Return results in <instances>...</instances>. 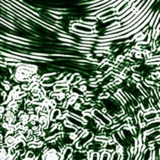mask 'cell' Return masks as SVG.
Here are the masks:
<instances>
[{
	"mask_svg": "<svg viewBox=\"0 0 160 160\" xmlns=\"http://www.w3.org/2000/svg\"><path fill=\"white\" fill-rule=\"evenodd\" d=\"M80 82H81V76H80L79 73H74L72 75L71 78L68 81V84L74 86V85L79 84Z\"/></svg>",
	"mask_w": 160,
	"mask_h": 160,
	"instance_id": "obj_5",
	"label": "cell"
},
{
	"mask_svg": "<svg viewBox=\"0 0 160 160\" xmlns=\"http://www.w3.org/2000/svg\"><path fill=\"white\" fill-rule=\"evenodd\" d=\"M145 128V132H149V131H153V130H157V129L160 128V120L157 119L152 122H149L146 123V126L144 128Z\"/></svg>",
	"mask_w": 160,
	"mask_h": 160,
	"instance_id": "obj_3",
	"label": "cell"
},
{
	"mask_svg": "<svg viewBox=\"0 0 160 160\" xmlns=\"http://www.w3.org/2000/svg\"><path fill=\"white\" fill-rule=\"evenodd\" d=\"M91 115H93V117H94L101 125L104 126L106 128L111 127L112 123H113V122H112V120L108 118V115L103 114L101 110L94 108V109L91 111Z\"/></svg>",
	"mask_w": 160,
	"mask_h": 160,
	"instance_id": "obj_2",
	"label": "cell"
},
{
	"mask_svg": "<svg viewBox=\"0 0 160 160\" xmlns=\"http://www.w3.org/2000/svg\"><path fill=\"white\" fill-rule=\"evenodd\" d=\"M60 115H61L60 109H59V108H54L52 111V113H51V115H50V120L52 121V122L57 121L60 117Z\"/></svg>",
	"mask_w": 160,
	"mask_h": 160,
	"instance_id": "obj_6",
	"label": "cell"
},
{
	"mask_svg": "<svg viewBox=\"0 0 160 160\" xmlns=\"http://www.w3.org/2000/svg\"><path fill=\"white\" fill-rule=\"evenodd\" d=\"M158 119V111L154 110V109H151L149 111L145 112V120L146 122H152L154 120Z\"/></svg>",
	"mask_w": 160,
	"mask_h": 160,
	"instance_id": "obj_4",
	"label": "cell"
},
{
	"mask_svg": "<svg viewBox=\"0 0 160 160\" xmlns=\"http://www.w3.org/2000/svg\"><path fill=\"white\" fill-rule=\"evenodd\" d=\"M111 156H112L111 152L102 150V152L100 153V159L99 160H110Z\"/></svg>",
	"mask_w": 160,
	"mask_h": 160,
	"instance_id": "obj_7",
	"label": "cell"
},
{
	"mask_svg": "<svg viewBox=\"0 0 160 160\" xmlns=\"http://www.w3.org/2000/svg\"><path fill=\"white\" fill-rule=\"evenodd\" d=\"M94 139V134L90 131L84 130V132H82L80 136L76 139L75 141V146L78 150H81L86 147V146L92 142V140Z\"/></svg>",
	"mask_w": 160,
	"mask_h": 160,
	"instance_id": "obj_1",
	"label": "cell"
}]
</instances>
